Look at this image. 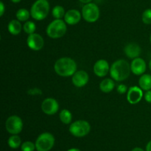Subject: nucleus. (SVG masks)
Returning a JSON list of instances; mask_svg holds the SVG:
<instances>
[{
    "label": "nucleus",
    "mask_w": 151,
    "mask_h": 151,
    "mask_svg": "<svg viewBox=\"0 0 151 151\" xmlns=\"http://www.w3.org/2000/svg\"><path fill=\"white\" fill-rule=\"evenodd\" d=\"M131 72V64L124 59L114 62L109 71L112 79L118 82L126 80L130 76Z\"/></svg>",
    "instance_id": "obj_1"
},
{
    "label": "nucleus",
    "mask_w": 151,
    "mask_h": 151,
    "mask_svg": "<svg viewBox=\"0 0 151 151\" xmlns=\"http://www.w3.org/2000/svg\"><path fill=\"white\" fill-rule=\"evenodd\" d=\"M54 69L59 76L68 78L72 76L77 72V63L71 58H60L55 63Z\"/></svg>",
    "instance_id": "obj_2"
},
{
    "label": "nucleus",
    "mask_w": 151,
    "mask_h": 151,
    "mask_svg": "<svg viewBox=\"0 0 151 151\" xmlns=\"http://www.w3.org/2000/svg\"><path fill=\"white\" fill-rule=\"evenodd\" d=\"M50 9V3L47 0H36L31 7V17L37 21L44 20L48 16Z\"/></svg>",
    "instance_id": "obj_3"
},
{
    "label": "nucleus",
    "mask_w": 151,
    "mask_h": 151,
    "mask_svg": "<svg viewBox=\"0 0 151 151\" xmlns=\"http://www.w3.org/2000/svg\"><path fill=\"white\" fill-rule=\"evenodd\" d=\"M66 23L62 19H55L47 26L46 32L47 35L51 38H59L63 37L66 34Z\"/></svg>",
    "instance_id": "obj_4"
},
{
    "label": "nucleus",
    "mask_w": 151,
    "mask_h": 151,
    "mask_svg": "<svg viewBox=\"0 0 151 151\" xmlns=\"http://www.w3.org/2000/svg\"><path fill=\"white\" fill-rule=\"evenodd\" d=\"M69 131L72 136L75 137H83L89 134L91 125L86 120H77L70 125Z\"/></svg>",
    "instance_id": "obj_5"
},
{
    "label": "nucleus",
    "mask_w": 151,
    "mask_h": 151,
    "mask_svg": "<svg viewBox=\"0 0 151 151\" xmlns=\"http://www.w3.org/2000/svg\"><path fill=\"white\" fill-rule=\"evenodd\" d=\"M55 145V137L48 132L40 134L35 141L37 151H50Z\"/></svg>",
    "instance_id": "obj_6"
},
{
    "label": "nucleus",
    "mask_w": 151,
    "mask_h": 151,
    "mask_svg": "<svg viewBox=\"0 0 151 151\" xmlns=\"http://www.w3.org/2000/svg\"><path fill=\"white\" fill-rule=\"evenodd\" d=\"M82 16L86 22L88 23L96 22L100 18V9L94 3L86 4L82 8Z\"/></svg>",
    "instance_id": "obj_7"
},
{
    "label": "nucleus",
    "mask_w": 151,
    "mask_h": 151,
    "mask_svg": "<svg viewBox=\"0 0 151 151\" xmlns=\"http://www.w3.org/2000/svg\"><path fill=\"white\" fill-rule=\"evenodd\" d=\"M5 128L12 135L19 134L23 129V121L17 115L9 116L5 122Z\"/></svg>",
    "instance_id": "obj_8"
},
{
    "label": "nucleus",
    "mask_w": 151,
    "mask_h": 151,
    "mask_svg": "<svg viewBox=\"0 0 151 151\" xmlns=\"http://www.w3.org/2000/svg\"><path fill=\"white\" fill-rule=\"evenodd\" d=\"M27 44L28 47L34 51H39L44 47V41L43 37L38 33L29 34L27 38Z\"/></svg>",
    "instance_id": "obj_9"
},
{
    "label": "nucleus",
    "mask_w": 151,
    "mask_h": 151,
    "mask_svg": "<svg viewBox=\"0 0 151 151\" xmlns=\"http://www.w3.org/2000/svg\"><path fill=\"white\" fill-rule=\"evenodd\" d=\"M41 110L47 115H53L58 112L59 104L57 100L52 97H48L44 100L41 103Z\"/></svg>",
    "instance_id": "obj_10"
},
{
    "label": "nucleus",
    "mask_w": 151,
    "mask_h": 151,
    "mask_svg": "<svg viewBox=\"0 0 151 151\" xmlns=\"http://www.w3.org/2000/svg\"><path fill=\"white\" fill-rule=\"evenodd\" d=\"M143 97V90L140 87L131 86L127 92V100L130 104L135 105L139 103Z\"/></svg>",
    "instance_id": "obj_11"
},
{
    "label": "nucleus",
    "mask_w": 151,
    "mask_h": 151,
    "mask_svg": "<svg viewBox=\"0 0 151 151\" xmlns=\"http://www.w3.org/2000/svg\"><path fill=\"white\" fill-rule=\"evenodd\" d=\"M72 77V83L78 88L85 86L89 81V76L88 73L84 70L77 71Z\"/></svg>",
    "instance_id": "obj_12"
},
{
    "label": "nucleus",
    "mask_w": 151,
    "mask_h": 151,
    "mask_svg": "<svg viewBox=\"0 0 151 151\" xmlns=\"http://www.w3.org/2000/svg\"><path fill=\"white\" fill-rule=\"evenodd\" d=\"M94 73L99 78H103L106 76L110 71V66L107 60L104 59L98 60L94 65L93 67Z\"/></svg>",
    "instance_id": "obj_13"
},
{
    "label": "nucleus",
    "mask_w": 151,
    "mask_h": 151,
    "mask_svg": "<svg viewBox=\"0 0 151 151\" xmlns=\"http://www.w3.org/2000/svg\"><path fill=\"white\" fill-rule=\"evenodd\" d=\"M147 68V64L145 60L141 58L133 59L131 63V72L136 75H142L145 73Z\"/></svg>",
    "instance_id": "obj_14"
},
{
    "label": "nucleus",
    "mask_w": 151,
    "mask_h": 151,
    "mask_svg": "<svg viewBox=\"0 0 151 151\" xmlns=\"http://www.w3.org/2000/svg\"><path fill=\"white\" fill-rule=\"evenodd\" d=\"M64 21L67 24L75 25L80 22L82 18V13L78 10L71 9L66 12L64 16Z\"/></svg>",
    "instance_id": "obj_15"
},
{
    "label": "nucleus",
    "mask_w": 151,
    "mask_h": 151,
    "mask_svg": "<svg viewBox=\"0 0 151 151\" xmlns=\"http://www.w3.org/2000/svg\"><path fill=\"white\" fill-rule=\"evenodd\" d=\"M124 52L128 58L131 59H134L139 57L142 52V50L138 44L129 43L125 45V48H124Z\"/></svg>",
    "instance_id": "obj_16"
},
{
    "label": "nucleus",
    "mask_w": 151,
    "mask_h": 151,
    "mask_svg": "<svg viewBox=\"0 0 151 151\" xmlns=\"http://www.w3.org/2000/svg\"><path fill=\"white\" fill-rule=\"evenodd\" d=\"M7 29H8L9 32L11 35H17L22 32V29H23V26L21 24L20 21H19L18 19H13V20L10 21L9 22Z\"/></svg>",
    "instance_id": "obj_17"
},
{
    "label": "nucleus",
    "mask_w": 151,
    "mask_h": 151,
    "mask_svg": "<svg viewBox=\"0 0 151 151\" xmlns=\"http://www.w3.org/2000/svg\"><path fill=\"white\" fill-rule=\"evenodd\" d=\"M115 87V83L113 79L106 78L100 83V89L104 93H110Z\"/></svg>",
    "instance_id": "obj_18"
},
{
    "label": "nucleus",
    "mask_w": 151,
    "mask_h": 151,
    "mask_svg": "<svg viewBox=\"0 0 151 151\" xmlns=\"http://www.w3.org/2000/svg\"><path fill=\"white\" fill-rule=\"evenodd\" d=\"M139 86L143 91H148L151 89V75L149 74L142 75L139 80Z\"/></svg>",
    "instance_id": "obj_19"
},
{
    "label": "nucleus",
    "mask_w": 151,
    "mask_h": 151,
    "mask_svg": "<svg viewBox=\"0 0 151 151\" xmlns=\"http://www.w3.org/2000/svg\"><path fill=\"white\" fill-rule=\"evenodd\" d=\"M59 118L62 123L65 124V125H69L72 122V114L68 109H63L62 111H60V114H59Z\"/></svg>",
    "instance_id": "obj_20"
},
{
    "label": "nucleus",
    "mask_w": 151,
    "mask_h": 151,
    "mask_svg": "<svg viewBox=\"0 0 151 151\" xmlns=\"http://www.w3.org/2000/svg\"><path fill=\"white\" fill-rule=\"evenodd\" d=\"M7 143L10 148L16 149L22 145V140H21L20 137L18 136V134H14L9 137Z\"/></svg>",
    "instance_id": "obj_21"
},
{
    "label": "nucleus",
    "mask_w": 151,
    "mask_h": 151,
    "mask_svg": "<svg viewBox=\"0 0 151 151\" xmlns=\"http://www.w3.org/2000/svg\"><path fill=\"white\" fill-rule=\"evenodd\" d=\"M31 16L30 12L25 8H21L18 10L16 13V17L20 22H27Z\"/></svg>",
    "instance_id": "obj_22"
},
{
    "label": "nucleus",
    "mask_w": 151,
    "mask_h": 151,
    "mask_svg": "<svg viewBox=\"0 0 151 151\" xmlns=\"http://www.w3.org/2000/svg\"><path fill=\"white\" fill-rule=\"evenodd\" d=\"M52 14L55 19H61L62 18L64 17L66 12L62 6L56 5L53 7L52 10Z\"/></svg>",
    "instance_id": "obj_23"
},
{
    "label": "nucleus",
    "mask_w": 151,
    "mask_h": 151,
    "mask_svg": "<svg viewBox=\"0 0 151 151\" xmlns=\"http://www.w3.org/2000/svg\"><path fill=\"white\" fill-rule=\"evenodd\" d=\"M23 29L24 32L27 34L29 35V34H32L35 32V29H36V25L33 22L31 21H27L23 25Z\"/></svg>",
    "instance_id": "obj_24"
},
{
    "label": "nucleus",
    "mask_w": 151,
    "mask_h": 151,
    "mask_svg": "<svg viewBox=\"0 0 151 151\" xmlns=\"http://www.w3.org/2000/svg\"><path fill=\"white\" fill-rule=\"evenodd\" d=\"M22 151H34L35 148V144L29 141H26L21 145Z\"/></svg>",
    "instance_id": "obj_25"
},
{
    "label": "nucleus",
    "mask_w": 151,
    "mask_h": 151,
    "mask_svg": "<svg viewBox=\"0 0 151 151\" xmlns=\"http://www.w3.org/2000/svg\"><path fill=\"white\" fill-rule=\"evenodd\" d=\"M142 20L145 24H151V9H147L143 12Z\"/></svg>",
    "instance_id": "obj_26"
},
{
    "label": "nucleus",
    "mask_w": 151,
    "mask_h": 151,
    "mask_svg": "<svg viewBox=\"0 0 151 151\" xmlns=\"http://www.w3.org/2000/svg\"><path fill=\"white\" fill-rule=\"evenodd\" d=\"M128 88H127V86L124 84H120V85L118 86L117 87V91L120 94H123L125 93L128 92Z\"/></svg>",
    "instance_id": "obj_27"
},
{
    "label": "nucleus",
    "mask_w": 151,
    "mask_h": 151,
    "mask_svg": "<svg viewBox=\"0 0 151 151\" xmlns=\"http://www.w3.org/2000/svg\"><path fill=\"white\" fill-rule=\"evenodd\" d=\"M28 94H30V95H37V94H42V91L40 89L37 88H31L30 90L28 91Z\"/></svg>",
    "instance_id": "obj_28"
},
{
    "label": "nucleus",
    "mask_w": 151,
    "mask_h": 151,
    "mask_svg": "<svg viewBox=\"0 0 151 151\" xmlns=\"http://www.w3.org/2000/svg\"><path fill=\"white\" fill-rule=\"evenodd\" d=\"M144 97H145V100L146 102H147V103H151V89L146 91Z\"/></svg>",
    "instance_id": "obj_29"
},
{
    "label": "nucleus",
    "mask_w": 151,
    "mask_h": 151,
    "mask_svg": "<svg viewBox=\"0 0 151 151\" xmlns=\"http://www.w3.org/2000/svg\"><path fill=\"white\" fill-rule=\"evenodd\" d=\"M4 11H5V7H4V4L2 1L0 2V16H2L4 15Z\"/></svg>",
    "instance_id": "obj_30"
},
{
    "label": "nucleus",
    "mask_w": 151,
    "mask_h": 151,
    "mask_svg": "<svg viewBox=\"0 0 151 151\" xmlns=\"http://www.w3.org/2000/svg\"><path fill=\"white\" fill-rule=\"evenodd\" d=\"M146 151H151V141L149 142L146 145Z\"/></svg>",
    "instance_id": "obj_31"
},
{
    "label": "nucleus",
    "mask_w": 151,
    "mask_h": 151,
    "mask_svg": "<svg viewBox=\"0 0 151 151\" xmlns=\"http://www.w3.org/2000/svg\"><path fill=\"white\" fill-rule=\"evenodd\" d=\"M81 3H83V4H88V3L91 2L92 0H79Z\"/></svg>",
    "instance_id": "obj_32"
},
{
    "label": "nucleus",
    "mask_w": 151,
    "mask_h": 151,
    "mask_svg": "<svg viewBox=\"0 0 151 151\" xmlns=\"http://www.w3.org/2000/svg\"><path fill=\"white\" fill-rule=\"evenodd\" d=\"M131 151H145L143 150L142 148H141V147H135V148L133 149Z\"/></svg>",
    "instance_id": "obj_33"
},
{
    "label": "nucleus",
    "mask_w": 151,
    "mask_h": 151,
    "mask_svg": "<svg viewBox=\"0 0 151 151\" xmlns=\"http://www.w3.org/2000/svg\"><path fill=\"white\" fill-rule=\"evenodd\" d=\"M67 151H81V150H80L78 148H71L69 149V150H68Z\"/></svg>",
    "instance_id": "obj_34"
},
{
    "label": "nucleus",
    "mask_w": 151,
    "mask_h": 151,
    "mask_svg": "<svg viewBox=\"0 0 151 151\" xmlns=\"http://www.w3.org/2000/svg\"><path fill=\"white\" fill-rule=\"evenodd\" d=\"M10 1L13 3H19V2H20L22 0H10Z\"/></svg>",
    "instance_id": "obj_35"
},
{
    "label": "nucleus",
    "mask_w": 151,
    "mask_h": 151,
    "mask_svg": "<svg viewBox=\"0 0 151 151\" xmlns=\"http://www.w3.org/2000/svg\"><path fill=\"white\" fill-rule=\"evenodd\" d=\"M149 69H150L151 71V60H150V62H149Z\"/></svg>",
    "instance_id": "obj_36"
},
{
    "label": "nucleus",
    "mask_w": 151,
    "mask_h": 151,
    "mask_svg": "<svg viewBox=\"0 0 151 151\" xmlns=\"http://www.w3.org/2000/svg\"><path fill=\"white\" fill-rule=\"evenodd\" d=\"M150 43H151V34H150Z\"/></svg>",
    "instance_id": "obj_37"
}]
</instances>
